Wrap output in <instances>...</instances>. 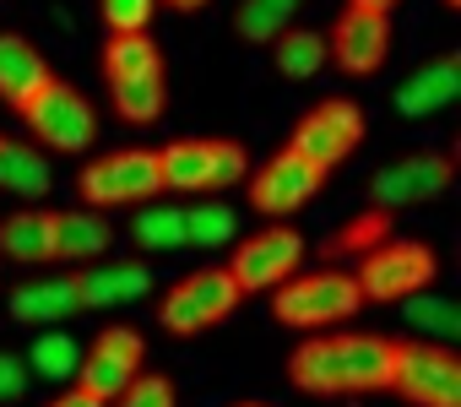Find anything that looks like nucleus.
<instances>
[{"label": "nucleus", "mask_w": 461, "mask_h": 407, "mask_svg": "<svg viewBox=\"0 0 461 407\" xmlns=\"http://www.w3.org/2000/svg\"><path fill=\"white\" fill-rule=\"evenodd\" d=\"M77 277H44L12 294V321L17 326H55L66 315H77Z\"/></svg>", "instance_id": "20"}, {"label": "nucleus", "mask_w": 461, "mask_h": 407, "mask_svg": "<svg viewBox=\"0 0 461 407\" xmlns=\"http://www.w3.org/2000/svg\"><path fill=\"white\" fill-rule=\"evenodd\" d=\"M456 179V158L450 152H412V158H396L375 174L369 185V201L380 213H396V207H418V201H434L445 195Z\"/></svg>", "instance_id": "14"}, {"label": "nucleus", "mask_w": 461, "mask_h": 407, "mask_svg": "<svg viewBox=\"0 0 461 407\" xmlns=\"http://www.w3.org/2000/svg\"><path fill=\"white\" fill-rule=\"evenodd\" d=\"M109 245H114V229H109L93 207H82V213H55V261L87 267V261H98Z\"/></svg>", "instance_id": "21"}, {"label": "nucleus", "mask_w": 461, "mask_h": 407, "mask_svg": "<svg viewBox=\"0 0 461 407\" xmlns=\"http://www.w3.org/2000/svg\"><path fill=\"white\" fill-rule=\"evenodd\" d=\"M412 407H461V364L450 348L391 342V385Z\"/></svg>", "instance_id": "7"}, {"label": "nucleus", "mask_w": 461, "mask_h": 407, "mask_svg": "<svg viewBox=\"0 0 461 407\" xmlns=\"http://www.w3.org/2000/svg\"><path fill=\"white\" fill-rule=\"evenodd\" d=\"M158 174H163V190L212 195V190L240 185L250 174V158L228 136H185V141H168L158 152Z\"/></svg>", "instance_id": "3"}, {"label": "nucleus", "mask_w": 461, "mask_h": 407, "mask_svg": "<svg viewBox=\"0 0 461 407\" xmlns=\"http://www.w3.org/2000/svg\"><path fill=\"white\" fill-rule=\"evenodd\" d=\"M82 364V342L66 337V331H44L33 348H28V369L44 375V380H71Z\"/></svg>", "instance_id": "27"}, {"label": "nucleus", "mask_w": 461, "mask_h": 407, "mask_svg": "<svg viewBox=\"0 0 461 407\" xmlns=\"http://www.w3.org/2000/svg\"><path fill=\"white\" fill-rule=\"evenodd\" d=\"M152 6H158V0H98V12H104V28H109V33H147Z\"/></svg>", "instance_id": "31"}, {"label": "nucleus", "mask_w": 461, "mask_h": 407, "mask_svg": "<svg viewBox=\"0 0 461 407\" xmlns=\"http://www.w3.org/2000/svg\"><path fill=\"white\" fill-rule=\"evenodd\" d=\"M272 294H277L272 299V315L283 326H299V331L337 326V321H348V315L364 310V294H358L353 272H294Z\"/></svg>", "instance_id": "5"}, {"label": "nucleus", "mask_w": 461, "mask_h": 407, "mask_svg": "<svg viewBox=\"0 0 461 407\" xmlns=\"http://www.w3.org/2000/svg\"><path fill=\"white\" fill-rule=\"evenodd\" d=\"M288 380L304 396H364L391 385V337L375 331H331L310 337L288 358Z\"/></svg>", "instance_id": "1"}, {"label": "nucleus", "mask_w": 461, "mask_h": 407, "mask_svg": "<svg viewBox=\"0 0 461 407\" xmlns=\"http://www.w3.org/2000/svg\"><path fill=\"white\" fill-rule=\"evenodd\" d=\"M147 364V342L136 326H104L93 337V348H82V364H77V391L98 396V402H114Z\"/></svg>", "instance_id": "12"}, {"label": "nucleus", "mask_w": 461, "mask_h": 407, "mask_svg": "<svg viewBox=\"0 0 461 407\" xmlns=\"http://www.w3.org/2000/svg\"><path fill=\"white\" fill-rule=\"evenodd\" d=\"M299 261H304V234L288 223H267L234 250L228 277L240 283V294H272L277 283H288L299 272Z\"/></svg>", "instance_id": "11"}, {"label": "nucleus", "mask_w": 461, "mask_h": 407, "mask_svg": "<svg viewBox=\"0 0 461 407\" xmlns=\"http://www.w3.org/2000/svg\"><path fill=\"white\" fill-rule=\"evenodd\" d=\"M385 55H391V17L348 6L326 39V60H337L348 77H375L385 66Z\"/></svg>", "instance_id": "15"}, {"label": "nucleus", "mask_w": 461, "mask_h": 407, "mask_svg": "<svg viewBox=\"0 0 461 407\" xmlns=\"http://www.w3.org/2000/svg\"><path fill=\"white\" fill-rule=\"evenodd\" d=\"M240 407H261V402H240Z\"/></svg>", "instance_id": "36"}, {"label": "nucleus", "mask_w": 461, "mask_h": 407, "mask_svg": "<svg viewBox=\"0 0 461 407\" xmlns=\"http://www.w3.org/2000/svg\"><path fill=\"white\" fill-rule=\"evenodd\" d=\"M272 66H277V77H294V82L315 77L326 66V33H315V28H283L272 39Z\"/></svg>", "instance_id": "23"}, {"label": "nucleus", "mask_w": 461, "mask_h": 407, "mask_svg": "<svg viewBox=\"0 0 461 407\" xmlns=\"http://www.w3.org/2000/svg\"><path fill=\"white\" fill-rule=\"evenodd\" d=\"M28 391V364L17 353H0V402H17Z\"/></svg>", "instance_id": "32"}, {"label": "nucleus", "mask_w": 461, "mask_h": 407, "mask_svg": "<svg viewBox=\"0 0 461 407\" xmlns=\"http://www.w3.org/2000/svg\"><path fill=\"white\" fill-rule=\"evenodd\" d=\"M304 6V0H240V12H234V33L245 39V44H272L288 23H294V12Z\"/></svg>", "instance_id": "24"}, {"label": "nucleus", "mask_w": 461, "mask_h": 407, "mask_svg": "<svg viewBox=\"0 0 461 407\" xmlns=\"http://www.w3.org/2000/svg\"><path fill=\"white\" fill-rule=\"evenodd\" d=\"M364 147V109L353 104V98H326V104H315L310 114H299V125H294V136H288V152H299V158H310L315 168H337V163H348L353 152Z\"/></svg>", "instance_id": "9"}, {"label": "nucleus", "mask_w": 461, "mask_h": 407, "mask_svg": "<svg viewBox=\"0 0 461 407\" xmlns=\"http://www.w3.org/2000/svg\"><path fill=\"white\" fill-rule=\"evenodd\" d=\"M348 6H358V12H385V17H391L396 0H348Z\"/></svg>", "instance_id": "34"}, {"label": "nucleus", "mask_w": 461, "mask_h": 407, "mask_svg": "<svg viewBox=\"0 0 461 407\" xmlns=\"http://www.w3.org/2000/svg\"><path fill=\"white\" fill-rule=\"evenodd\" d=\"M234 229H240V218H234V207H222V201H201V207L185 213V245H195V250L228 245Z\"/></svg>", "instance_id": "26"}, {"label": "nucleus", "mask_w": 461, "mask_h": 407, "mask_svg": "<svg viewBox=\"0 0 461 407\" xmlns=\"http://www.w3.org/2000/svg\"><path fill=\"white\" fill-rule=\"evenodd\" d=\"M82 195L87 207H125V201H152L163 195V174H158V152L147 147H120V152H104L82 168Z\"/></svg>", "instance_id": "10"}, {"label": "nucleus", "mask_w": 461, "mask_h": 407, "mask_svg": "<svg viewBox=\"0 0 461 407\" xmlns=\"http://www.w3.org/2000/svg\"><path fill=\"white\" fill-rule=\"evenodd\" d=\"M50 77H55L50 60H44L23 33H0V98H6L12 109H23Z\"/></svg>", "instance_id": "17"}, {"label": "nucleus", "mask_w": 461, "mask_h": 407, "mask_svg": "<svg viewBox=\"0 0 461 407\" xmlns=\"http://www.w3.org/2000/svg\"><path fill=\"white\" fill-rule=\"evenodd\" d=\"M434 277H439V261L418 240H380L358 256V272H353L364 304H402V299L423 294Z\"/></svg>", "instance_id": "4"}, {"label": "nucleus", "mask_w": 461, "mask_h": 407, "mask_svg": "<svg viewBox=\"0 0 461 407\" xmlns=\"http://www.w3.org/2000/svg\"><path fill=\"white\" fill-rule=\"evenodd\" d=\"M402 310H407V326H412V331H423V337L450 342V337L461 331L456 304H450V299H439V294H412V304H402Z\"/></svg>", "instance_id": "28"}, {"label": "nucleus", "mask_w": 461, "mask_h": 407, "mask_svg": "<svg viewBox=\"0 0 461 407\" xmlns=\"http://www.w3.org/2000/svg\"><path fill=\"white\" fill-rule=\"evenodd\" d=\"M104 82L114 98V114L131 125H147L168 109L163 87V50L152 33H109L104 44Z\"/></svg>", "instance_id": "2"}, {"label": "nucleus", "mask_w": 461, "mask_h": 407, "mask_svg": "<svg viewBox=\"0 0 461 407\" xmlns=\"http://www.w3.org/2000/svg\"><path fill=\"white\" fill-rule=\"evenodd\" d=\"M445 6H461V0H445Z\"/></svg>", "instance_id": "37"}, {"label": "nucleus", "mask_w": 461, "mask_h": 407, "mask_svg": "<svg viewBox=\"0 0 461 407\" xmlns=\"http://www.w3.org/2000/svg\"><path fill=\"white\" fill-rule=\"evenodd\" d=\"M163 6H174V12H201L206 0H163Z\"/></svg>", "instance_id": "35"}, {"label": "nucleus", "mask_w": 461, "mask_h": 407, "mask_svg": "<svg viewBox=\"0 0 461 407\" xmlns=\"http://www.w3.org/2000/svg\"><path fill=\"white\" fill-rule=\"evenodd\" d=\"M17 114H23L28 131H33L44 147H55V152H82V147H93V136H98L93 104H87L71 82H60V77H50Z\"/></svg>", "instance_id": "8"}, {"label": "nucleus", "mask_w": 461, "mask_h": 407, "mask_svg": "<svg viewBox=\"0 0 461 407\" xmlns=\"http://www.w3.org/2000/svg\"><path fill=\"white\" fill-rule=\"evenodd\" d=\"M456 98H461V60H456V55H439V60L418 66V71L396 87V114L429 120V114L450 109Z\"/></svg>", "instance_id": "16"}, {"label": "nucleus", "mask_w": 461, "mask_h": 407, "mask_svg": "<svg viewBox=\"0 0 461 407\" xmlns=\"http://www.w3.org/2000/svg\"><path fill=\"white\" fill-rule=\"evenodd\" d=\"M385 234H391V213H380V207H375V213L353 218V223L342 229V240H337V245H326V256H331V250H358V256H364V250H369V245H380Z\"/></svg>", "instance_id": "29"}, {"label": "nucleus", "mask_w": 461, "mask_h": 407, "mask_svg": "<svg viewBox=\"0 0 461 407\" xmlns=\"http://www.w3.org/2000/svg\"><path fill=\"white\" fill-rule=\"evenodd\" d=\"M321 185H326V168H315L310 158H299V152L283 147V152H272L250 174V207L267 213V218H288V213L310 207V201L321 195Z\"/></svg>", "instance_id": "13"}, {"label": "nucleus", "mask_w": 461, "mask_h": 407, "mask_svg": "<svg viewBox=\"0 0 461 407\" xmlns=\"http://www.w3.org/2000/svg\"><path fill=\"white\" fill-rule=\"evenodd\" d=\"M0 256L28 261V267H44V261H55V213H44V207H28V213L0 218Z\"/></svg>", "instance_id": "19"}, {"label": "nucleus", "mask_w": 461, "mask_h": 407, "mask_svg": "<svg viewBox=\"0 0 461 407\" xmlns=\"http://www.w3.org/2000/svg\"><path fill=\"white\" fill-rule=\"evenodd\" d=\"M240 283L228 277V267H201V272H190V277H179L168 294H163V304H158V321L174 331V337H195V331H212V326H222L228 315L240 310Z\"/></svg>", "instance_id": "6"}, {"label": "nucleus", "mask_w": 461, "mask_h": 407, "mask_svg": "<svg viewBox=\"0 0 461 407\" xmlns=\"http://www.w3.org/2000/svg\"><path fill=\"white\" fill-rule=\"evenodd\" d=\"M77 277V304L82 310H104V304H131L152 288L147 267H82Z\"/></svg>", "instance_id": "18"}, {"label": "nucleus", "mask_w": 461, "mask_h": 407, "mask_svg": "<svg viewBox=\"0 0 461 407\" xmlns=\"http://www.w3.org/2000/svg\"><path fill=\"white\" fill-rule=\"evenodd\" d=\"M131 234H136L141 250H179L185 245V213L179 207H163V201H141Z\"/></svg>", "instance_id": "25"}, {"label": "nucleus", "mask_w": 461, "mask_h": 407, "mask_svg": "<svg viewBox=\"0 0 461 407\" xmlns=\"http://www.w3.org/2000/svg\"><path fill=\"white\" fill-rule=\"evenodd\" d=\"M114 407H174V380L168 375H136L120 396H114Z\"/></svg>", "instance_id": "30"}, {"label": "nucleus", "mask_w": 461, "mask_h": 407, "mask_svg": "<svg viewBox=\"0 0 461 407\" xmlns=\"http://www.w3.org/2000/svg\"><path fill=\"white\" fill-rule=\"evenodd\" d=\"M50 407H109V402H98V396H87V391H77V385H71V391H60Z\"/></svg>", "instance_id": "33"}, {"label": "nucleus", "mask_w": 461, "mask_h": 407, "mask_svg": "<svg viewBox=\"0 0 461 407\" xmlns=\"http://www.w3.org/2000/svg\"><path fill=\"white\" fill-rule=\"evenodd\" d=\"M50 158L28 141H12V136H0V190H12V195H50Z\"/></svg>", "instance_id": "22"}]
</instances>
